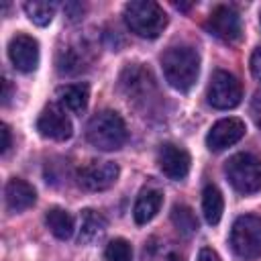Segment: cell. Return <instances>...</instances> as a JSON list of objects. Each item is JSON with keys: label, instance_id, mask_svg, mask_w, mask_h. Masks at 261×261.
<instances>
[{"label": "cell", "instance_id": "6da1fadb", "mask_svg": "<svg viewBox=\"0 0 261 261\" xmlns=\"http://www.w3.org/2000/svg\"><path fill=\"white\" fill-rule=\"evenodd\" d=\"M165 82L177 92H190L200 73V55L190 45H173L161 55Z\"/></svg>", "mask_w": 261, "mask_h": 261}, {"label": "cell", "instance_id": "7a4b0ae2", "mask_svg": "<svg viewBox=\"0 0 261 261\" xmlns=\"http://www.w3.org/2000/svg\"><path fill=\"white\" fill-rule=\"evenodd\" d=\"M86 139L92 147H96L100 151H116L126 143L128 130L118 112L102 110L88 120Z\"/></svg>", "mask_w": 261, "mask_h": 261}, {"label": "cell", "instance_id": "3957f363", "mask_svg": "<svg viewBox=\"0 0 261 261\" xmlns=\"http://www.w3.org/2000/svg\"><path fill=\"white\" fill-rule=\"evenodd\" d=\"M122 16H124L126 27L143 39L159 37L163 33V29L167 27V14L163 12V8L157 2H151V0L126 2Z\"/></svg>", "mask_w": 261, "mask_h": 261}, {"label": "cell", "instance_id": "277c9868", "mask_svg": "<svg viewBox=\"0 0 261 261\" xmlns=\"http://www.w3.org/2000/svg\"><path fill=\"white\" fill-rule=\"evenodd\" d=\"M232 253L243 261H255L261 257V216L243 214L232 222L228 237Z\"/></svg>", "mask_w": 261, "mask_h": 261}, {"label": "cell", "instance_id": "5b68a950", "mask_svg": "<svg viewBox=\"0 0 261 261\" xmlns=\"http://www.w3.org/2000/svg\"><path fill=\"white\" fill-rule=\"evenodd\" d=\"M224 173L237 192L241 194L261 192V159L259 157L251 153H237L226 161Z\"/></svg>", "mask_w": 261, "mask_h": 261}, {"label": "cell", "instance_id": "8992f818", "mask_svg": "<svg viewBox=\"0 0 261 261\" xmlns=\"http://www.w3.org/2000/svg\"><path fill=\"white\" fill-rule=\"evenodd\" d=\"M241 98H243L241 82L232 73H228L224 69H216L212 73L208 90H206L208 104L216 110H230V108L239 106Z\"/></svg>", "mask_w": 261, "mask_h": 261}, {"label": "cell", "instance_id": "52a82bcc", "mask_svg": "<svg viewBox=\"0 0 261 261\" xmlns=\"http://www.w3.org/2000/svg\"><path fill=\"white\" fill-rule=\"evenodd\" d=\"M118 165L112 161H90L75 171V181L86 192H102L118 179Z\"/></svg>", "mask_w": 261, "mask_h": 261}, {"label": "cell", "instance_id": "ba28073f", "mask_svg": "<svg viewBox=\"0 0 261 261\" xmlns=\"http://www.w3.org/2000/svg\"><path fill=\"white\" fill-rule=\"evenodd\" d=\"M206 31H208L212 37L220 39L222 43L234 45V43H239L241 37H243L241 16H239V12H237L234 8L220 4V6H216V8L210 12V16H208V20H206Z\"/></svg>", "mask_w": 261, "mask_h": 261}, {"label": "cell", "instance_id": "9c48e42d", "mask_svg": "<svg viewBox=\"0 0 261 261\" xmlns=\"http://www.w3.org/2000/svg\"><path fill=\"white\" fill-rule=\"evenodd\" d=\"M37 130L51 141H67L73 135L71 120L67 118L65 110L57 104H49L41 110L37 118Z\"/></svg>", "mask_w": 261, "mask_h": 261}, {"label": "cell", "instance_id": "30bf717a", "mask_svg": "<svg viewBox=\"0 0 261 261\" xmlns=\"http://www.w3.org/2000/svg\"><path fill=\"white\" fill-rule=\"evenodd\" d=\"M8 57L18 71H22V73L35 71L39 65L37 39H33L31 35H24V33H16L8 43Z\"/></svg>", "mask_w": 261, "mask_h": 261}, {"label": "cell", "instance_id": "8fae6325", "mask_svg": "<svg viewBox=\"0 0 261 261\" xmlns=\"http://www.w3.org/2000/svg\"><path fill=\"white\" fill-rule=\"evenodd\" d=\"M245 130H247V126L241 118H234V116L222 118V120L214 122L212 128L208 130L206 147L210 151H224V149L232 147L234 143H239L245 137Z\"/></svg>", "mask_w": 261, "mask_h": 261}, {"label": "cell", "instance_id": "7c38bea8", "mask_svg": "<svg viewBox=\"0 0 261 261\" xmlns=\"http://www.w3.org/2000/svg\"><path fill=\"white\" fill-rule=\"evenodd\" d=\"M157 163H159V169L169 177V179H184L190 171V153L179 147V145H173V143H163L157 151Z\"/></svg>", "mask_w": 261, "mask_h": 261}, {"label": "cell", "instance_id": "4fadbf2b", "mask_svg": "<svg viewBox=\"0 0 261 261\" xmlns=\"http://www.w3.org/2000/svg\"><path fill=\"white\" fill-rule=\"evenodd\" d=\"M35 200H37V192L29 181H24L20 177L8 179V184L4 188V202L10 212H22V210L31 208L35 204Z\"/></svg>", "mask_w": 261, "mask_h": 261}, {"label": "cell", "instance_id": "5bb4252c", "mask_svg": "<svg viewBox=\"0 0 261 261\" xmlns=\"http://www.w3.org/2000/svg\"><path fill=\"white\" fill-rule=\"evenodd\" d=\"M163 204V194L161 190L157 188H143L137 196V202H135V208H133V216H135V222L137 224H147L151 222L159 208Z\"/></svg>", "mask_w": 261, "mask_h": 261}, {"label": "cell", "instance_id": "9a60e30c", "mask_svg": "<svg viewBox=\"0 0 261 261\" xmlns=\"http://www.w3.org/2000/svg\"><path fill=\"white\" fill-rule=\"evenodd\" d=\"M143 261H184V255L173 241L151 237L143 247Z\"/></svg>", "mask_w": 261, "mask_h": 261}, {"label": "cell", "instance_id": "2e32d148", "mask_svg": "<svg viewBox=\"0 0 261 261\" xmlns=\"http://www.w3.org/2000/svg\"><path fill=\"white\" fill-rule=\"evenodd\" d=\"M108 228V222L106 218L96 212V210H82V216H80V234H77V241L84 243V245H90V243H96L104 237Z\"/></svg>", "mask_w": 261, "mask_h": 261}, {"label": "cell", "instance_id": "e0dca14e", "mask_svg": "<svg viewBox=\"0 0 261 261\" xmlns=\"http://www.w3.org/2000/svg\"><path fill=\"white\" fill-rule=\"evenodd\" d=\"M57 98L65 110H69L73 114H82L88 108L90 88H88V84H67V86L57 88Z\"/></svg>", "mask_w": 261, "mask_h": 261}, {"label": "cell", "instance_id": "ac0fdd59", "mask_svg": "<svg viewBox=\"0 0 261 261\" xmlns=\"http://www.w3.org/2000/svg\"><path fill=\"white\" fill-rule=\"evenodd\" d=\"M45 222H47V228H49L57 239H61V241H67V239L73 234V230H75V220H73V216H71L67 210L57 208V206L47 210Z\"/></svg>", "mask_w": 261, "mask_h": 261}, {"label": "cell", "instance_id": "d6986e66", "mask_svg": "<svg viewBox=\"0 0 261 261\" xmlns=\"http://www.w3.org/2000/svg\"><path fill=\"white\" fill-rule=\"evenodd\" d=\"M202 212H204V218H206L208 224H218L220 218H222L224 200H222L220 190L212 184H208L202 190Z\"/></svg>", "mask_w": 261, "mask_h": 261}, {"label": "cell", "instance_id": "ffe728a7", "mask_svg": "<svg viewBox=\"0 0 261 261\" xmlns=\"http://www.w3.org/2000/svg\"><path fill=\"white\" fill-rule=\"evenodd\" d=\"M86 63H88L86 49H82L80 45H71V47L59 51V57H57V69H59V73H67V75L80 73Z\"/></svg>", "mask_w": 261, "mask_h": 261}, {"label": "cell", "instance_id": "44dd1931", "mask_svg": "<svg viewBox=\"0 0 261 261\" xmlns=\"http://www.w3.org/2000/svg\"><path fill=\"white\" fill-rule=\"evenodd\" d=\"M55 2H47V0H33V2H24V12L29 16L31 22H35L37 27H47L53 16H55Z\"/></svg>", "mask_w": 261, "mask_h": 261}, {"label": "cell", "instance_id": "7402d4cb", "mask_svg": "<svg viewBox=\"0 0 261 261\" xmlns=\"http://www.w3.org/2000/svg\"><path fill=\"white\" fill-rule=\"evenodd\" d=\"M171 222L186 237H190V234H194L198 230V218H196L194 210L190 206H186V204H173V208H171Z\"/></svg>", "mask_w": 261, "mask_h": 261}, {"label": "cell", "instance_id": "603a6c76", "mask_svg": "<svg viewBox=\"0 0 261 261\" xmlns=\"http://www.w3.org/2000/svg\"><path fill=\"white\" fill-rule=\"evenodd\" d=\"M106 261H133V247L124 239H112L104 249Z\"/></svg>", "mask_w": 261, "mask_h": 261}, {"label": "cell", "instance_id": "cb8c5ba5", "mask_svg": "<svg viewBox=\"0 0 261 261\" xmlns=\"http://www.w3.org/2000/svg\"><path fill=\"white\" fill-rule=\"evenodd\" d=\"M251 116H253L255 124L261 128V90L255 92V96L251 100Z\"/></svg>", "mask_w": 261, "mask_h": 261}, {"label": "cell", "instance_id": "d4e9b609", "mask_svg": "<svg viewBox=\"0 0 261 261\" xmlns=\"http://www.w3.org/2000/svg\"><path fill=\"white\" fill-rule=\"evenodd\" d=\"M251 73L257 82H261V47H257L251 55Z\"/></svg>", "mask_w": 261, "mask_h": 261}, {"label": "cell", "instance_id": "484cf974", "mask_svg": "<svg viewBox=\"0 0 261 261\" xmlns=\"http://www.w3.org/2000/svg\"><path fill=\"white\" fill-rule=\"evenodd\" d=\"M65 12L69 16V20H80V16L84 14V6L82 4H65Z\"/></svg>", "mask_w": 261, "mask_h": 261}, {"label": "cell", "instance_id": "4316f807", "mask_svg": "<svg viewBox=\"0 0 261 261\" xmlns=\"http://www.w3.org/2000/svg\"><path fill=\"white\" fill-rule=\"evenodd\" d=\"M0 133H2V149H0V153H2V155H6V153H8V149H10V143H12L8 124H2V126H0Z\"/></svg>", "mask_w": 261, "mask_h": 261}, {"label": "cell", "instance_id": "83f0119b", "mask_svg": "<svg viewBox=\"0 0 261 261\" xmlns=\"http://www.w3.org/2000/svg\"><path fill=\"white\" fill-rule=\"evenodd\" d=\"M198 261H220V257H218V253H216L214 249L204 247V249H200V253H198Z\"/></svg>", "mask_w": 261, "mask_h": 261}, {"label": "cell", "instance_id": "f1b7e54d", "mask_svg": "<svg viewBox=\"0 0 261 261\" xmlns=\"http://www.w3.org/2000/svg\"><path fill=\"white\" fill-rule=\"evenodd\" d=\"M2 86H4V92H2V104L6 106L8 102H10V94H12V88H10V82L4 77L2 80Z\"/></svg>", "mask_w": 261, "mask_h": 261}, {"label": "cell", "instance_id": "f546056e", "mask_svg": "<svg viewBox=\"0 0 261 261\" xmlns=\"http://www.w3.org/2000/svg\"><path fill=\"white\" fill-rule=\"evenodd\" d=\"M259 18H261V16H259Z\"/></svg>", "mask_w": 261, "mask_h": 261}]
</instances>
